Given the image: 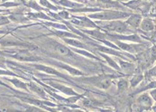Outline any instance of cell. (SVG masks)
Here are the masks:
<instances>
[{"mask_svg": "<svg viewBox=\"0 0 156 112\" xmlns=\"http://www.w3.org/2000/svg\"><path fill=\"white\" fill-rule=\"evenodd\" d=\"M98 27L108 33H114L119 34H132L134 28H132L126 20H111V21H97Z\"/></svg>", "mask_w": 156, "mask_h": 112, "instance_id": "1", "label": "cell"}, {"mask_svg": "<svg viewBox=\"0 0 156 112\" xmlns=\"http://www.w3.org/2000/svg\"><path fill=\"white\" fill-rule=\"evenodd\" d=\"M133 13L121 11V10H115V9H108V10H101L98 12L89 13L87 16L92 20H98V21H111V20H126L127 17H129Z\"/></svg>", "mask_w": 156, "mask_h": 112, "instance_id": "2", "label": "cell"}, {"mask_svg": "<svg viewBox=\"0 0 156 112\" xmlns=\"http://www.w3.org/2000/svg\"><path fill=\"white\" fill-rule=\"evenodd\" d=\"M123 77V74L121 75H97V76H91V77H87L83 78L82 81H87L88 83L93 85L96 88H98L100 90H108L111 87L113 81L112 79L114 78H120Z\"/></svg>", "mask_w": 156, "mask_h": 112, "instance_id": "3", "label": "cell"}, {"mask_svg": "<svg viewBox=\"0 0 156 112\" xmlns=\"http://www.w3.org/2000/svg\"><path fill=\"white\" fill-rule=\"evenodd\" d=\"M122 4L126 7H129L130 9L139 11L142 14L148 13L152 6V4L149 1H144V0H129L127 2H124Z\"/></svg>", "mask_w": 156, "mask_h": 112, "instance_id": "4", "label": "cell"}, {"mask_svg": "<svg viewBox=\"0 0 156 112\" xmlns=\"http://www.w3.org/2000/svg\"><path fill=\"white\" fill-rule=\"evenodd\" d=\"M9 57L14 58L19 62H28V63H34V62H39L42 59L38 57L35 54H33L27 50H22L19 52H16L13 54H8Z\"/></svg>", "mask_w": 156, "mask_h": 112, "instance_id": "5", "label": "cell"}, {"mask_svg": "<svg viewBox=\"0 0 156 112\" xmlns=\"http://www.w3.org/2000/svg\"><path fill=\"white\" fill-rule=\"evenodd\" d=\"M0 45L2 46H5V47H12V46H15V47H25V48H34V46L26 43V42H23L21 41L10 34L3 37L0 39Z\"/></svg>", "mask_w": 156, "mask_h": 112, "instance_id": "6", "label": "cell"}, {"mask_svg": "<svg viewBox=\"0 0 156 112\" xmlns=\"http://www.w3.org/2000/svg\"><path fill=\"white\" fill-rule=\"evenodd\" d=\"M70 23H74L81 28H84V29H86V28H89V29L99 28L96 22H94L92 19L89 18L88 16H73L72 19L70 20Z\"/></svg>", "mask_w": 156, "mask_h": 112, "instance_id": "7", "label": "cell"}, {"mask_svg": "<svg viewBox=\"0 0 156 112\" xmlns=\"http://www.w3.org/2000/svg\"><path fill=\"white\" fill-rule=\"evenodd\" d=\"M154 103V100L151 97L150 93L148 92H144L139 97L136 99V104L141 108L142 110H149L153 107Z\"/></svg>", "mask_w": 156, "mask_h": 112, "instance_id": "8", "label": "cell"}, {"mask_svg": "<svg viewBox=\"0 0 156 112\" xmlns=\"http://www.w3.org/2000/svg\"><path fill=\"white\" fill-rule=\"evenodd\" d=\"M110 41L117 45L121 49V51L127 52L129 53H135L144 49V47L142 46L143 45H130L125 43V41H120V40H110Z\"/></svg>", "mask_w": 156, "mask_h": 112, "instance_id": "9", "label": "cell"}, {"mask_svg": "<svg viewBox=\"0 0 156 112\" xmlns=\"http://www.w3.org/2000/svg\"><path fill=\"white\" fill-rule=\"evenodd\" d=\"M48 83H49V85L51 86L52 88H54V89H56V90L62 91V93L66 94L67 96H76V95H80L79 93H77L72 88L68 87L65 84H62V83H60V82H56L55 81H49Z\"/></svg>", "mask_w": 156, "mask_h": 112, "instance_id": "10", "label": "cell"}, {"mask_svg": "<svg viewBox=\"0 0 156 112\" xmlns=\"http://www.w3.org/2000/svg\"><path fill=\"white\" fill-rule=\"evenodd\" d=\"M34 67L35 68L36 70H38L40 71H43V72H45L47 74L58 76V77L63 79V80H66L67 81H70L65 75H63L62 73H61L60 71H58L57 70H55L54 68L51 67V66H47V65H44V64H34Z\"/></svg>", "mask_w": 156, "mask_h": 112, "instance_id": "11", "label": "cell"}, {"mask_svg": "<svg viewBox=\"0 0 156 112\" xmlns=\"http://www.w3.org/2000/svg\"><path fill=\"white\" fill-rule=\"evenodd\" d=\"M52 46H53V49L55 50V52L62 56H66V57H73L74 56L75 52H73V50H70L66 45L58 43V42H53Z\"/></svg>", "mask_w": 156, "mask_h": 112, "instance_id": "12", "label": "cell"}, {"mask_svg": "<svg viewBox=\"0 0 156 112\" xmlns=\"http://www.w3.org/2000/svg\"><path fill=\"white\" fill-rule=\"evenodd\" d=\"M139 29L144 33H153L156 30L155 23L153 18L150 17H144L143 18L142 22L140 23Z\"/></svg>", "mask_w": 156, "mask_h": 112, "instance_id": "13", "label": "cell"}, {"mask_svg": "<svg viewBox=\"0 0 156 112\" xmlns=\"http://www.w3.org/2000/svg\"><path fill=\"white\" fill-rule=\"evenodd\" d=\"M117 63L119 64V66L121 68V70L122 72L127 74V75H133L134 71H135V65L134 63L128 62V61H125L124 59H121V58H118L117 59Z\"/></svg>", "mask_w": 156, "mask_h": 112, "instance_id": "14", "label": "cell"}, {"mask_svg": "<svg viewBox=\"0 0 156 112\" xmlns=\"http://www.w3.org/2000/svg\"><path fill=\"white\" fill-rule=\"evenodd\" d=\"M142 20H143V16L141 14H132L129 17L126 19V22L132 28H134V30H136V29H139Z\"/></svg>", "mask_w": 156, "mask_h": 112, "instance_id": "15", "label": "cell"}, {"mask_svg": "<svg viewBox=\"0 0 156 112\" xmlns=\"http://www.w3.org/2000/svg\"><path fill=\"white\" fill-rule=\"evenodd\" d=\"M52 63L55 64L56 66H58L59 68H62V69L67 70L68 72H69V74H71L72 76H77V77H78V76H83V75H84V73H83L81 70L71 67V66L68 65V64L64 63Z\"/></svg>", "mask_w": 156, "mask_h": 112, "instance_id": "16", "label": "cell"}, {"mask_svg": "<svg viewBox=\"0 0 156 112\" xmlns=\"http://www.w3.org/2000/svg\"><path fill=\"white\" fill-rule=\"evenodd\" d=\"M57 3L62 6V7H66L69 9H75V8H80V7H83L84 4H80L78 2H74L72 0H58Z\"/></svg>", "mask_w": 156, "mask_h": 112, "instance_id": "17", "label": "cell"}, {"mask_svg": "<svg viewBox=\"0 0 156 112\" xmlns=\"http://www.w3.org/2000/svg\"><path fill=\"white\" fill-rule=\"evenodd\" d=\"M52 33L61 39H63V38H80V35H78L76 34H73V33H70L69 30H58V29H55V30L52 31Z\"/></svg>", "mask_w": 156, "mask_h": 112, "instance_id": "18", "label": "cell"}, {"mask_svg": "<svg viewBox=\"0 0 156 112\" xmlns=\"http://www.w3.org/2000/svg\"><path fill=\"white\" fill-rule=\"evenodd\" d=\"M66 45L71 46L72 48H80V49H87V45L80 42L76 38H63L62 39Z\"/></svg>", "mask_w": 156, "mask_h": 112, "instance_id": "19", "label": "cell"}, {"mask_svg": "<svg viewBox=\"0 0 156 112\" xmlns=\"http://www.w3.org/2000/svg\"><path fill=\"white\" fill-rule=\"evenodd\" d=\"M100 56H101L103 59H105V61L108 63V65H109L110 67L113 68L114 70H115L116 71H119V72H121V73H122L121 68H120V66H119L118 63H117V62H115V60H113L108 54H107V53H104V52H100Z\"/></svg>", "mask_w": 156, "mask_h": 112, "instance_id": "20", "label": "cell"}, {"mask_svg": "<svg viewBox=\"0 0 156 112\" xmlns=\"http://www.w3.org/2000/svg\"><path fill=\"white\" fill-rule=\"evenodd\" d=\"M27 85H28L29 90L34 91V93H36L37 95H39L40 97H42V98L44 99H47V94H46V92H45L44 89H43L42 87L36 85V84L34 83V82H29Z\"/></svg>", "mask_w": 156, "mask_h": 112, "instance_id": "21", "label": "cell"}, {"mask_svg": "<svg viewBox=\"0 0 156 112\" xmlns=\"http://www.w3.org/2000/svg\"><path fill=\"white\" fill-rule=\"evenodd\" d=\"M116 86H117L118 91L122 92V91H125L128 89V87L130 86V83H129V81L127 79H126L124 77H120L116 82Z\"/></svg>", "mask_w": 156, "mask_h": 112, "instance_id": "22", "label": "cell"}, {"mask_svg": "<svg viewBox=\"0 0 156 112\" xmlns=\"http://www.w3.org/2000/svg\"><path fill=\"white\" fill-rule=\"evenodd\" d=\"M72 50H73V52H74L79 53V54H81V55H83V56H85V57H87V58H89V59H94V60H98V61H99V60H100L98 56H96V55L92 54L90 52L87 51V49L72 48Z\"/></svg>", "mask_w": 156, "mask_h": 112, "instance_id": "23", "label": "cell"}, {"mask_svg": "<svg viewBox=\"0 0 156 112\" xmlns=\"http://www.w3.org/2000/svg\"><path fill=\"white\" fill-rule=\"evenodd\" d=\"M144 79V76L141 73H138V74H133L132 78L130 79L129 81V83H130V86L132 88H135L138 84H140L143 80Z\"/></svg>", "mask_w": 156, "mask_h": 112, "instance_id": "24", "label": "cell"}, {"mask_svg": "<svg viewBox=\"0 0 156 112\" xmlns=\"http://www.w3.org/2000/svg\"><path fill=\"white\" fill-rule=\"evenodd\" d=\"M10 82H12L16 88H18V89H23V90H28V85L25 83V82H23L22 81H19V80H17V79H15V78H13V79H9L8 80Z\"/></svg>", "mask_w": 156, "mask_h": 112, "instance_id": "25", "label": "cell"}, {"mask_svg": "<svg viewBox=\"0 0 156 112\" xmlns=\"http://www.w3.org/2000/svg\"><path fill=\"white\" fill-rule=\"evenodd\" d=\"M39 4L44 8H49V9H51V10H54V11H59L60 9H62V7H58V6H55V5H51V2H49L48 0H39Z\"/></svg>", "mask_w": 156, "mask_h": 112, "instance_id": "26", "label": "cell"}, {"mask_svg": "<svg viewBox=\"0 0 156 112\" xmlns=\"http://www.w3.org/2000/svg\"><path fill=\"white\" fill-rule=\"evenodd\" d=\"M57 14H58L59 16H60L62 19H63V20H71L72 17H73V16L70 15L69 11V10H65V9H62V10L58 11Z\"/></svg>", "mask_w": 156, "mask_h": 112, "instance_id": "27", "label": "cell"}, {"mask_svg": "<svg viewBox=\"0 0 156 112\" xmlns=\"http://www.w3.org/2000/svg\"><path fill=\"white\" fill-rule=\"evenodd\" d=\"M26 5L29 6V7H31L32 9L37 10L38 12H41V11L44 10V7H43L40 4H37V2H35V1H34V0H31L29 3H26Z\"/></svg>", "mask_w": 156, "mask_h": 112, "instance_id": "28", "label": "cell"}, {"mask_svg": "<svg viewBox=\"0 0 156 112\" xmlns=\"http://www.w3.org/2000/svg\"><path fill=\"white\" fill-rule=\"evenodd\" d=\"M28 16H34L36 18H41V19H45V20H49V21H54V19H52L51 16H48L47 15H45L42 12H38V13H33V14H28Z\"/></svg>", "mask_w": 156, "mask_h": 112, "instance_id": "29", "label": "cell"}, {"mask_svg": "<svg viewBox=\"0 0 156 112\" xmlns=\"http://www.w3.org/2000/svg\"><path fill=\"white\" fill-rule=\"evenodd\" d=\"M10 21H14V22H23V21H26L27 19L23 16H17V15H12L10 16H8Z\"/></svg>", "mask_w": 156, "mask_h": 112, "instance_id": "30", "label": "cell"}, {"mask_svg": "<svg viewBox=\"0 0 156 112\" xmlns=\"http://www.w3.org/2000/svg\"><path fill=\"white\" fill-rule=\"evenodd\" d=\"M10 23V19L7 16H0V25H4V24H7Z\"/></svg>", "mask_w": 156, "mask_h": 112, "instance_id": "31", "label": "cell"}, {"mask_svg": "<svg viewBox=\"0 0 156 112\" xmlns=\"http://www.w3.org/2000/svg\"><path fill=\"white\" fill-rule=\"evenodd\" d=\"M18 3H15V2H5L2 5H0V6H5V7H10V6H16L18 5Z\"/></svg>", "mask_w": 156, "mask_h": 112, "instance_id": "32", "label": "cell"}, {"mask_svg": "<svg viewBox=\"0 0 156 112\" xmlns=\"http://www.w3.org/2000/svg\"><path fill=\"white\" fill-rule=\"evenodd\" d=\"M0 75H9V76H17L16 73L12 72V71H8V70H0Z\"/></svg>", "mask_w": 156, "mask_h": 112, "instance_id": "33", "label": "cell"}, {"mask_svg": "<svg viewBox=\"0 0 156 112\" xmlns=\"http://www.w3.org/2000/svg\"><path fill=\"white\" fill-rule=\"evenodd\" d=\"M149 93H150L151 97L153 98V99L154 100V102H156V88L152 89V90L149 91Z\"/></svg>", "mask_w": 156, "mask_h": 112, "instance_id": "34", "label": "cell"}, {"mask_svg": "<svg viewBox=\"0 0 156 112\" xmlns=\"http://www.w3.org/2000/svg\"><path fill=\"white\" fill-rule=\"evenodd\" d=\"M149 75L152 76V77H156V65L154 67H153L149 71H148Z\"/></svg>", "mask_w": 156, "mask_h": 112, "instance_id": "35", "label": "cell"}, {"mask_svg": "<svg viewBox=\"0 0 156 112\" xmlns=\"http://www.w3.org/2000/svg\"><path fill=\"white\" fill-rule=\"evenodd\" d=\"M83 105L85 106V107H88V108H92L93 107V105H92V103L88 100V99H84L83 100Z\"/></svg>", "mask_w": 156, "mask_h": 112, "instance_id": "36", "label": "cell"}, {"mask_svg": "<svg viewBox=\"0 0 156 112\" xmlns=\"http://www.w3.org/2000/svg\"><path fill=\"white\" fill-rule=\"evenodd\" d=\"M72 1H74V2H78V3H80V4H84V5H86V4L88 3L86 0H72Z\"/></svg>", "mask_w": 156, "mask_h": 112, "instance_id": "37", "label": "cell"}, {"mask_svg": "<svg viewBox=\"0 0 156 112\" xmlns=\"http://www.w3.org/2000/svg\"><path fill=\"white\" fill-rule=\"evenodd\" d=\"M151 109H152L154 111H156V106H154V105H153V107H152Z\"/></svg>", "mask_w": 156, "mask_h": 112, "instance_id": "38", "label": "cell"}, {"mask_svg": "<svg viewBox=\"0 0 156 112\" xmlns=\"http://www.w3.org/2000/svg\"><path fill=\"white\" fill-rule=\"evenodd\" d=\"M153 19H154V23H155V26H156V15L154 16V18H153Z\"/></svg>", "mask_w": 156, "mask_h": 112, "instance_id": "39", "label": "cell"}, {"mask_svg": "<svg viewBox=\"0 0 156 112\" xmlns=\"http://www.w3.org/2000/svg\"><path fill=\"white\" fill-rule=\"evenodd\" d=\"M0 85H4V86H5V87H7V86H6L5 84H4V83H3V82L1 81H0Z\"/></svg>", "mask_w": 156, "mask_h": 112, "instance_id": "40", "label": "cell"}, {"mask_svg": "<svg viewBox=\"0 0 156 112\" xmlns=\"http://www.w3.org/2000/svg\"><path fill=\"white\" fill-rule=\"evenodd\" d=\"M4 12H7V11L6 10H1L0 9V13H4Z\"/></svg>", "mask_w": 156, "mask_h": 112, "instance_id": "41", "label": "cell"}, {"mask_svg": "<svg viewBox=\"0 0 156 112\" xmlns=\"http://www.w3.org/2000/svg\"><path fill=\"white\" fill-rule=\"evenodd\" d=\"M86 1H89V2H95L96 0H86Z\"/></svg>", "mask_w": 156, "mask_h": 112, "instance_id": "42", "label": "cell"}]
</instances>
